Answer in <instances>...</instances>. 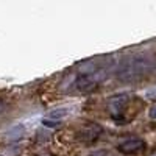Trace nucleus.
Listing matches in <instances>:
<instances>
[{"label":"nucleus","instance_id":"obj_9","mask_svg":"<svg viewBox=\"0 0 156 156\" xmlns=\"http://www.w3.org/2000/svg\"><path fill=\"white\" fill-rule=\"evenodd\" d=\"M90 156H109V151L108 150H98V151H95L94 154H90Z\"/></svg>","mask_w":156,"mask_h":156},{"label":"nucleus","instance_id":"obj_4","mask_svg":"<svg viewBox=\"0 0 156 156\" xmlns=\"http://www.w3.org/2000/svg\"><path fill=\"white\" fill-rule=\"evenodd\" d=\"M145 147L144 140L139 139V137H129V139H125L123 142H120L117 145V150L123 154H136L139 153L142 148Z\"/></svg>","mask_w":156,"mask_h":156},{"label":"nucleus","instance_id":"obj_2","mask_svg":"<svg viewBox=\"0 0 156 156\" xmlns=\"http://www.w3.org/2000/svg\"><path fill=\"white\" fill-rule=\"evenodd\" d=\"M128 101H129V97L125 95V94L114 95L108 100V111H109L112 119H119V117L123 114L125 108L128 106Z\"/></svg>","mask_w":156,"mask_h":156},{"label":"nucleus","instance_id":"obj_1","mask_svg":"<svg viewBox=\"0 0 156 156\" xmlns=\"http://www.w3.org/2000/svg\"><path fill=\"white\" fill-rule=\"evenodd\" d=\"M150 69H151V61L148 58H136L129 64L123 66L119 76L120 80H137L139 76H142Z\"/></svg>","mask_w":156,"mask_h":156},{"label":"nucleus","instance_id":"obj_7","mask_svg":"<svg viewBox=\"0 0 156 156\" xmlns=\"http://www.w3.org/2000/svg\"><path fill=\"white\" fill-rule=\"evenodd\" d=\"M67 114V109L66 108H58V109H51V111H48L47 112V119H50V120H61L64 115Z\"/></svg>","mask_w":156,"mask_h":156},{"label":"nucleus","instance_id":"obj_8","mask_svg":"<svg viewBox=\"0 0 156 156\" xmlns=\"http://www.w3.org/2000/svg\"><path fill=\"white\" fill-rule=\"evenodd\" d=\"M42 125H44V126H58V125H59V122H58V120L44 119V120H42Z\"/></svg>","mask_w":156,"mask_h":156},{"label":"nucleus","instance_id":"obj_6","mask_svg":"<svg viewBox=\"0 0 156 156\" xmlns=\"http://www.w3.org/2000/svg\"><path fill=\"white\" fill-rule=\"evenodd\" d=\"M23 134H25V126L23 125H14L12 128H9L6 131L5 139H8V140H19V139H22Z\"/></svg>","mask_w":156,"mask_h":156},{"label":"nucleus","instance_id":"obj_10","mask_svg":"<svg viewBox=\"0 0 156 156\" xmlns=\"http://www.w3.org/2000/svg\"><path fill=\"white\" fill-rule=\"evenodd\" d=\"M148 115L151 117V119H154V120H156V106H153V108L150 109V112H148Z\"/></svg>","mask_w":156,"mask_h":156},{"label":"nucleus","instance_id":"obj_5","mask_svg":"<svg viewBox=\"0 0 156 156\" xmlns=\"http://www.w3.org/2000/svg\"><path fill=\"white\" fill-rule=\"evenodd\" d=\"M100 134H101V126L100 125H97V123H87L86 126H83L80 131H78L76 137L80 140H83V142H92Z\"/></svg>","mask_w":156,"mask_h":156},{"label":"nucleus","instance_id":"obj_3","mask_svg":"<svg viewBox=\"0 0 156 156\" xmlns=\"http://www.w3.org/2000/svg\"><path fill=\"white\" fill-rule=\"evenodd\" d=\"M100 75H94V73H84V75H80L76 78V89L81 90V92H90V90H94L98 83H100Z\"/></svg>","mask_w":156,"mask_h":156}]
</instances>
